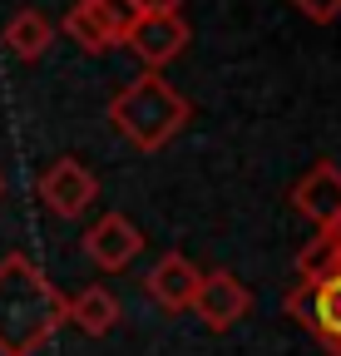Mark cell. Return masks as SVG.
Returning a JSON list of instances; mask_svg holds the SVG:
<instances>
[{"label": "cell", "instance_id": "4", "mask_svg": "<svg viewBox=\"0 0 341 356\" xmlns=\"http://www.w3.org/2000/svg\"><path fill=\"white\" fill-rule=\"evenodd\" d=\"M188 312L208 332H228V327H238L252 312V292L242 287V277H233L228 267H218V273H203L198 277V292H193Z\"/></svg>", "mask_w": 341, "mask_h": 356}, {"label": "cell", "instance_id": "15", "mask_svg": "<svg viewBox=\"0 0 341 356\" xmlns=\"http://www.w3.org/2000/svg\"><path fill=\"white\" fill-rule=\"evenodd\" d=\"M297 10H302L312 25H331V20H341V0H292Z\"/></svg>", "mask_w": 341, "mask_h": 356}, {"label": "cell", "instance_id": "13", "mask_svg": "<svg viewBox=\"0 0 341 356\" xmlns=\"http://www.w3.org/2000/svg\"><path fill=\"white\" fill-rule=\"evenodd\" d=\"M297 277H341V222H331V228H322L302 252H297Z\"/></svg>", "mask_w": 341, "mask_h": 356}, {"label": "cell", "instance_id": "2", "mask_svg": "<svg viewBox=\"0 0 341 356\" xmlns=\"http://www.w3.org/2000/svg\"><path fill=\"white\" fill-rule=\"evenodd\" d=\"M188 99L178 95L174 84H168L163 74H139L119 89V95L109 99V124L129 139L139 154H158L163 144H174L183 124H188Z\"/></svg>", "mask_w": 341, "mask_h": 356}, {"label": "cell", "instance_id": "16", "mask_svg": "<svg viewBox=\"0 0 341 356\" xmlns=\"http://www.w3.org/2000/svg\"><path fill=\"white\" fill-rule=\"evenodd\" d=\"M139 15H178L183 10V0H134Z\"/></svg>", "mask_w": 341, "mask_h": 356}, {"label": "cell", "instance_id": "17", "mask_svg": "<svg viewBox=\"0 0 341 356\" xmlns=\"http://www.w3.org/2000/svg\"><path fill=\"white\" fill-rule=\"evenodd\" d=\"M0 198H6V173H0Z\"/></svg>", "mask_w": 341, "mask_h": 356}, {"label": "cell", "instance_id": "10", "mask_svg": "<svg viewBox=\"0 0 341 356\" xmlns=\"http://www.w3.org/2000/svg\"><path fill=\"white\" fill-rule=\"evenodd\" d=\"M50 44H55V20H50L45 10L25 6V10H15V15L6 20V50H10L15 60L35 65V60H45Z\"/></svg>", "mask_w": 341, "mask_h": 356}, {"label": "cell", "instance_id": "6", "mask_svg": "<svg viewBox=\"0 0 341 356\" xmlns=\"http://www.w3.org/2000/svg\"><path fill=\"white\" fill-rule=\"evenodd\" d=\"M188 40H193V30H188L183 15H144V20L129 30V40H124V44L144 60L149 74H158L163 65H174V60L188 50Z\"/></svg>", "mask_w": 341, "mask_h": 356}, {"label": "cell", "instance_id": "11", "mask_svg": "<svg viewBox=\"0 0 341 356\" xmlns=\"http://www.w3.org/2000/svg\"><path fill=\"white\" fill-rule=\"evenodd\" d=\"M65 317H69V327H79L84 337H104V332L119 327V302H114L109 287H84V292H74V297L65 302Z\"/></svg>", "mask_w": 341, "mask_h": 356}, {"label": "cell", "instance_id": "5", "mask_svg": "<svg viewBox=\"0 0 341 356\" xmlns=\"http://www.w3.org/2000/svg\"><path fill=\"white\" fill-rule=\"evenodd\" d=\"M94 198H99V178L69 154L55 159L45 173H40V203H45L55 218H84V208Z\"/></svg>", "mask_w": 341, "mask_h": 356}, {"label": "cell", "instance_id": "8", "mask_svg": "<svg viewBox=\"0 0 341 356\" xmlns=\"http://www.w3.org/2000/svg\"><path fill=\"white\" fill-rule=\"evenodd\" d=\"M292 208L302 213L307 222H317V233L331 228V222H341V168H336L331 159L312 163V168L292 184Z\"/></svg>", "mask_w": 341, "mask_h": 356}, {"label": "cell", "instance_id": "7", "mask_svg": "<svg viewBox=\"0 0 341 356\" xmlns=\"http://www.w3.org/2000/svg\"><path fill=\"white\" fill-rule=\"evenodd\" d=\"M139 252H144V233L124 213H104L94 228L84 233V257H90L99 273H124Z\"/></svg>", "mask_w": 341, "mask_h": 356}, {"label": "cell", "instance_id": "3", "mask_svg": "<svg viewBox=\"0 0 341 356\" xmlns=\"http://www.w3.org/2000/svg\"><path fill=\"white\" fill-rule=\"evenodd\" d=\"M287 312L302 322L331 356H341V277H317V282H297L287 292Z\"/></svg>", "mask_w": 341, "mask_h": 356}, {"label": "cell", "instance_id": "1", "mask_svg": "<svg viewBox=\"0 0 341 356\" xmlns=\"http://www.w3.org/2000/svg\"><path fill=\"white\" fill-rule=\"evenodd\" d=\"M65 292L40 273L25 252L0 257V356H35L55 332L69 322L65 317Z\"/></svg>", "mask_w": 341, "mask_h": 356}, {"label": "cell", "instance_id": "14", "mask_svg": "<svg viewBox=\"0 0 341 356\" xmlns=\"http://www.w3.org/2000/svg\"><path fill=\"white\" fill-rule=\"evenodd\" d=\"M90 6L99 10V20H104V25H109V30H114L119 40H129V30H134V25L144 20L134 0H90Z\"/></svg>", "mask_w": 341, "mask_h": 356}, {"label": "cell", "instance_id": "9", "mask_svg": "<svg viewBox=\"0 0 341 356\" xmlns=\"http://www.w3.org/2000/svg\"><path fill=\"white\" fill-rule=\"evenodd\" d=\"M198 267L183 257V252H163L153 267H149V277H144V292L163 307V312H188L193 292H198Z\"/></svg>", "mask_w": 341, "mask_h": 356}, {"label": "cell", "instance_id": "12", "mask_svg": "<svg viewBox=\"0 0 341 356\" xmlns=\"http://www.w3.org/2000/svg\"><path fill=\"white\" fill-rule=\"evenodd\" d=\"M65 35L79 44L84 55H109V50H119V44H124V40L99 20V10L90 6V0H74V6L65 10Z\"/></svg>", "mask_w": 341, "mask_h": 356}]
</instances>
